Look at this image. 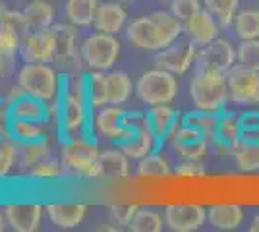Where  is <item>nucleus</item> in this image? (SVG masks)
Segmentation results:
<instances>
[{
	"label": "nucleus",
	"mask_w": 259,
	"mask_h": 232,
	"mask_svg": "<svg viewBox=\"0 0 259 232\" xmlns=\"http://www.w3.org/2000/svg\"><path fill=\"white\" fill-rule=\"evenodd\" d=\"M18 85L33 97L53 103L62 89V76L49 62H25L18 72Z\"/></svg>",
	"instance_id": "obj_4"
},
{
	"label": "nucleus",
	"mask_w": 259,
	"mask_h": 232,
	"mask_svg": "<svg viewBox=\"0 0 259 232\" xmlns=\"http://www.w3.org/2000/svg\"><path fill=\"white\" fill-rule=\"evenodd\" d=\"M184 23V35L192 41V43L201 49L205 44L213 43L215 39H219V33H221V23L217 22V18L213 14L203 8L199 10L197 14H194L192 18H188Z\"/></svg>",
	"instance_id": "obj_15"
},
{
	"label": "nucleus",
	"mask_w": 259,
	"mask_h": 232,
	"mask_svg": "<svg viewBox=\"0 0 259 232\" xmlns=\"http://www.w3.org/2000/svg\"><path fill=\"white\" fill-rule=\"evenodd\" d=\"M238 64L248 66L251 70H259V39L240 41L236 49Z\"/></svg>",
	"instance_id": "obj_39"
},
{
	"label": "nucleus",
	"mask_w": 259,
	"mask_h": 232,
	"mask_svg": "<svg viewBox=\"0 0 259 232\" xmlns=\"http://www.w3.org/2000/svg\"><path fill=\"white\" fill-rule=\"evenodd\" d=\"M172 166L168 163V159L164 155L153 151L147 157H143L138 161V166H136V174L140 178H168L172 174Z\"/></svg>",
	"instance_id": "obj_28"
},
{
	"label": "nucleus",
	"mask_w": 259,
	"mask_h": 232,
	"mask_svg": "<svg viewBox=\"0 0 259 232\" xmlns=\"http://www.w3.org/2000/svg\"><path fill=\"white\" fill-rule=\"evenodd\" d=\"M164 226V217H161L155 209L140 207L134 221L130 224V230L134 232H161Z\"/></svg>",
	"instance_id": "obj_35"
},
{
	"label": "nucleus",
	"mask_w": 259,
	"mask_h": 232,
	"mask_svg": "<svg viewBox=\"0 0 259 232\" xmlns=\"http://www.w3.org/2000/svg\"><path fill=\"white\" fill-rule=\"evenodd\" d=\"M77 27L72 23H56L53 25L56 51H54V68L64 76H74L81 72L83 58L81 47H77Z\"/></svg>",
	"instance_id": "obj_7"
},
{
	"label": "nucleus",
	"mask_w": 259,
	"mask_h": 232,
	"mask_svg": "<svg viewBox=\"0 0 259 232\" xmlns=\"http://www.w3.org/2000/svg\"><path fill=\"white\" fill-rule=\"evenodd\" d=\"M228 97L238 107L259 105V70H251L242 64H234L227 72Z\"/></svg>",
	"instance_id": "obj_8"
},
{
	"label": "nucleus",
	"mask_w": 259,
	"mask_h": 232,
	"mask_svg": "<svg viewBox=\"0 0 259 232\" xmlns=\"http://www.w3.org/2000/svg\"><path fill=\"white\" fill-rule=\"evenodd\" d=\"M10 107L4 97H0V142L10 140Z\"/></svg>",
	"instance_id": "obj_46"
},
{
	"label": "nucleus",
	"mask_w": 259,
	"mask_h": 232,
	"mask_svg": "<svg viewBox=\"0 0 259 232\" xmlns=\"http://www.w3.org/2000/svg\"><path fill=\"white\" fill-rule=\"evenodd\" d=\"M118 2H134V0H118Z\"/></svg>",
	"instance_id": "obj_51"
},
{
	"label": "nucleus",
	"mask_w": 259,
	"mask_h": 232,
	"mask_svg": "<svg viewBox=\"0 0 259 232\" xmlns=\"http://www.w3.org/2000/svg\"><path fill=\"white\" fill-rule=\"evenodd\" d=\"M4 12H6V10H4V6L0 4V20H2V16H4Z\"/></svg>",
	"instance_id": "obj_50"
},
{
	"label": "nucleus",
	"mask_w": 259,
	"mask_h": 232,
	"mask_svg": "<svg viewBox=\"0 0 259 232\" xmlns=\"http://www.w3.org/2000/svg\"><path fill=\"white\" fill-rule=\"evenodd\" d=\"M14 165H16V142L10 137L0 142V178L8 176Z\"/></svg>",
	"instance_id": "obj_43"
},
{
	"label": "nucleus",
	"mask_w": 259,
	"mask_h": 232,
	"mask_svg": "<svg viewBox=\"0 0 259 232\" xmlns=\"http://www.w3.org/2000/svg\"><path fill=\"white\" fill-rule=\"evenodd\" d=\"M97 10V0H68L66 2V20L74 27H89L95 23Z\"/></svg>",
	"instance_id": "obj_26"
},
{
	"label": "nucleus",
	"mask_w": 259,
	"mask_h": 232,
	"mask_svg": "<svg viewBox=\"0 0 259 232\" xmlns=\"http://www.w3.org/2000/svg\"><path fill=\"white\" fill-rule=\"evenodd\" d=\"M249 232H259V211L253 215L251 219V224H249Z\"/></svg>",
	"instance_id": "obj_47"
},
{
	"label": "nucleus",
	"mask_w": 259,
	"mask_h": 232,
	"mask_svg": "<svg viewBox=\"0 0 259 232\" xmlns=\"http://www.w3.org/2000/svg\"><path fill=\"white\" fill-rule=\"evenodd\" d=\"M234 163L242 172H257L259 170V140L242 137V142L232 151Z\"/></svg>",
	"instance_id": "obj_29"
},
{
	"label": "nucleus",
	"mask_w": 259,
	"mask_h": 232,
	"mask_svg": "<svg viewBox=\"0 0 259 232\" xmlns=\"http://www.w3.org/2000/svg\"><path fill=\"white\" fill-rule=\"evenodd\" d=\"M4 226H6V217H4V213L0 211V232L4 230Z\"/></svg>",
	"instance_id": "obj_48"
},
{
	"label": "nucleus",
	"mask_w": 259,
	"mask_h": 232,
	"mask_svg": "<svg viewBox=\"0 0 259 232\" xmlns=\"http://www.w3.org/2000/svg\"><path fill=\"white\" fill-rule=\"evenodd\" d=\"M217 118H219V112H207V111L195 109V111L184 114L182 122L197 128L199 132H203L207 137L213 142V133H215V128H217Z\"/></svg>",
	"instance_id": "obj_36"
},
{
	"label": "nucleus",
	"mask_w": 259,
	"mask_h": 232,
	"mask_svg": "<svg viewBox=\"0 0 259 232\" xmlns=\"http://www.w3.org/2000/svg\"><path fill=\"white\" fill-rule=\"evenodd\" d=\"M99 151L95 140L79 135L62 144L60 163L66 172H72L85 180H99Z\"/></svg>",
	"instance_id": "obj_3"
},
{
	"label": "nucleus",
	"mask_w": 259,
	"mask_h": 232,
	"mask_svg": "<svg viewBox=\"0 0 259 232\" xmlns=\"http://www.w3.org/2000/svg\"><path fill=\"white\" fill-rule=\"evenodd\" d=\"M120 51L122 47L116 35L101 33V31L91 33L81 43L83 66H87L89 70H97V72H108L118 62Z\"/></svg>",
	"instance_id": "obj_6"
},
{
	"label": "nucleus",
	"mask_w": 259,
	"mask_h": 232,
	"mask_svg": "<svg viewBox=\"0 0 259 232\" xmlns=\"http://www.w3.org/2000/svg\"><path fill=\"white\" fill-rule=\"evenodd\" d=\"M126 39L130 44L143 49V51H161L162 49L157 25H155L151 16L134 18L126 25Z\"/></svg>",
	"instance_id": "obj_16"
},
{
	"label": "nucleus",
	"mask_w": 259,
	"mask_h": 232,
	"mask_svg": "<svg viewBox=\"0 0 259 232\" xmlns=\"http://www.w3.org/2000/svg\"><path fill=\"white\" fill-rule=\"evenodd\" d=\"M240 142H242L240 116L230 111H221L219 118H217L215 133H213V145L232 155Z\"/></svg>",
	"instance_id": "obj_17"
},
{
	"label": "nucleus",
	"mask_w": 259,
	"mask_h": 232,
	"mask_svg": "<svg viewBox=\"0 0 259 232\" xmlns=\"http://www.w3.org/2000/svg\"><path fill=\"white\" fill-rule=\"evenodd\" d=\"M85 203H49L45 205L47 219L58 228H76L87 215Z\"/></svg>",
	"instance_id": "obj_22"
},
{
	"label": "nucleus",
	"mask_w": 259,
	"mask_h": 232,
	"mask_svg": "<svg viewBox=\"0 0 259 232\" xmlns=\"http://www.w3.org/2000/svg\"><path fill=\"white\" fill-rule=\"evenodd\" d=\"M153 22L157 25L159 31V39H161L162 49L172 44L176 39H180L184 35V23L182 20H178L172 12H153L151 14Z\"/></svg>",
	"instance_id": "obj_27"
},
{
	"label": "nucleus",
	"mask_w": 259,
	"mask_h": 232,
	"mask_svg": "<svg viewBox=\"0 0 259 232\" xmlns=\"http://www.w3.org/2000/svg\"><path fill=\"white\" fill-rule=\"evenodd\" d=\"M199 10H203V0H170V12L182 22Z\"/></svg>",
	"instance_id": "obj_41"
},
{
	"label": "nucleus",
	"mask_w": 259,
	"mask_h": 232,
	"mask_svg": "<svg viewBox=\"0 0 259 232\" xmlns=\"http://www.w3.org/2000/svg\"><path fill=\"white\" fill-rule=\"evenodd\" d=\"M190 99L195 109L207 112L225 111L228 97L227 74L223 72H209V70H197L188 85Z\"/></svg>",
	"instance_id": "obj_1"
},
{
	"label": "nucleus",
	"mask_w": 259,
	"mask_h": 232,
	"mask_svg": "<svg viewBox=\"0 0 259 232\" xmlns=\"http://www.w3.org/2000/svg\"><path fill=\"white\" fill-rule=\"evenodd\" d=\"M4 62H6V56H4L2 53H0V72L4 70Z\"/></svg>",
	"instance_id": "obj_49"
},
{
	"label": "nucleus",
	"mask_w": 259,
	"mask_h": 232,
	"mask_svg": "<svg viewBox=\"0 0 259 232\" xmlns=\"http://www.w3.org/2000/svg\"><path fill=\"white\" fill-rule=\"evenodd\" d=\"M205 172V165L194 159H182V163L174 168V174L180 178H203Z\"/></svg>",
	"instance_id": "obj_44"
},
{
	"label": "nucleus",
	"mask_w": 259,
	"mask_h": 232,
	"mask_svg": "<svg viewBox=\"0 0 259 232\" xmlns=\"http://www.w3.org/2000/svg\"><path fill=\"white\" fill-rule=\"evenodd\" d=\"M246 213L238 203H215L207 207V222L215 230H236L244 224Z\"/></svg>",
	"instance_id": "obj_19"
},
{
	"label": "nucleus",
	"mask_w": 259,
	"mask_h": 232,
	"mask_svg": "<svg viewBox=\"0 0 259 232\" xmlns=\"http://www.w3.org/2000/svg\"><path fill=\"white\" fill-rule=\"evenodd\" d=\"M8 107H10V118L14 120H29L45 124L51 118L49 103L39 97H33L25 91L16 101H12Z\"/></svg>",
	"instance_id": "obj_18"
},
{
	"label": "nucleus",
	"mask_w": 259,
	"mask_h": 232,
	"mask_svg": "<svg viewBox=\"0 0 259 232\" xmlns=\"http://www.w3.org/2000/svg\"><path fill=\"white\" fill-rule=\"evenodd\" d=\"M197 58V47L188 37L176 39L172 44L157 51L155 55V66L172 72L174 76H184Z\"/></svg>",
	"instance_id": "obj_9"
},
{
	"label": "nucleus",
	"mask_w": 259,
	"mask_h": 232,
	"mask_svg": "<svg viewBox=\"0 0 259 232\" xmlns=\"http://www.w3.org/2000/svg\"><path fill=\"white\" fill-rule=\"evenodd\" d=\"M64 166L60 161H56V159H51V157H47L43 159L41 163H37V165L33 166L31 170L27 172L33 180H39V182H47V180H58V178L64 174Z\"/></svg>",
	"instance_id": "obj_37"
},
{
	"label": "nucleus",
	"mask_w": 259,
	"mask_h": 232,
	"mask_svg": "<svg viewBox=\"0 0 259 232\" xmlns=\"http://www.w3.org/2000/svg\"><path fill=\"white\" fill-rule=\"evenodd\" d=\"M240 124H242V137L259 140V111L251 109L240 114Z\"/></svg>",
	"instance_id": "obj_45"
},
{
	"label": "nucleus",
	"mask_w": 259,
	"mask_h": 232,
	"mask_svg": "<svg viewBox=\"0 0 259 232\" xmlns=\"http://www.w3.org/2000/svg\"><path fill=\"white\" fill-rule=\"evenodd\" d=\"M232 29L240 41L259 39V10H240L232 22Z\"/></svg>",
	"instance_id": "obj_32"
},
{
	"label": "nucleus",
	"mask_w": 259,
	"mask_h": 232,
	"mask_svg": "<svg viewBox=\"0 0 259 232\" xmlns=\"http://www.w3.org/2000/svg\"><path fill=\"white\" fill-rule=\"evenodd\" d=\"M6 224L16 232H35L41 228L45 207L39 203H8L4 205Z\"/></svg>",
	"instance_id": "obj_14"
},
{
	"label": "nucleus",
	"mask_w": 259,
	"mask_h": 232,
	"mask_svg": "<svg viewBox=\"0 0 259 232\" xmlns=\"http://www.w3.org/2000/svg\"><path fill=\"white\" fill-rule=\"evenodd\" d=\"M180 122H182V116L172 105L149 107V111L145 112V126L151 130L153 137H155L159 147L172 137L176 128L180 126Z\"/></svg>",
	"instance_id": "obj_13"
},
{
	"label": "nucleus",
	"mask_w": 259,
	"mask_h": 232,
	"mask_svg": "<svg viewBox=\"0 0 259 232\" xmlns=\"http://www.w3.org/2000/svg\"><path fill=\"white\" fill-rule=\"evenodd\" d=\"M10 137L18 144H29V142H43L47 140L45 124L29 120H10Z\"/></svg>",
	"instance_id": "obj_31"
},
{
	"label": "nucleus",
	"mask_w": 259,
	"mask_h": 232,
	"mask_svg": "<svg viewBox=\"0 0 259 232\" xmlns=\"http://www.w3.org/2000/svg\"><path fill=\"white\" fill-rule=\"evenodd\" d=\"M207 222V207L199 203H170L164 207V224L172 232H195Z\"/></svg>",
	"instance_id": "obj_10"
},
{
	"label": "nucleus",
	"mask_w": 259,
	"mask_h": 232,
	"mask_svg": "<svg viewBox=\"0 0 259 232\" xmlns=\"http://www.w3.org/2000/svg\"><path fill=\"white\" fill-rule=\"evenodd\" d=\"M138 205L136 203H116V205H112L110 207V217H112V221L116 222L118 226H128L132 224L134 221V217H136V213H138Z\"/></svg>",
	"instance_id": "obj_42"
},
{
	"label": "nucleus",
	"mask_w": 259,
	"mask_h": 232,
	"mask_svg": "<svg viewBox=\"0 0 259 232\" xmlns=\"http://www.w3.org/2000/svg\"><path fill=\"white\" fill-rule=\"evenodd\" d=\"M22 33H18L14 27L0 22V53L12 58L14 55L20 53V44H22Z\"/></svg>",
	"instance_id": "obj_38"
},
{
	"label": "nucleus",
	"mask_w": 259,
	"mask_h": 232,
	"mask_svg": "<svg viewBox=\"0 0 259 232\" xmlns=\"http://www.w3.org/2000/svg\"><path fill=\"white\" fill-rule=\"evenodd\" d=\"M130 174V157L122 149H107L99 153V180L120 182Z\"/></svg>",
	"instance_id": "obj_20"
},
{
	"label": "nucleus",
	"mask_w": 259,
	"mask_h": 232,
	"mask_svg": "<svg viewBox=\"0 0 259 232\" xmlns=\"http://www.w3.org/2000/svg\"><path fill=\"white\" fill-rule=\"evenodd\" d=\"M23 14L27 18V23H29L31 31H41V29L53 27L54 8L47 0H31L23 8Z\"/></svg>",
	"instance_id": "obj_30"
},
{
	"label": "nucleus",
	"mask_w": 259,
	"mask_h": 232,
	"mask_svg": "<svg viewBox=\"0 0 259 232\" xmlns=\"http://www.w3.org/2000/svg\"><path fill=\"white\" fill-rule=\"evenodd\" d=\"M136 91V83H132V77L124 72H107V99L108 105L122 107L130 101L132 93Z\"/></svg>",
	"instance_id": "obj_25"
},
{
	"label": "nucleus",
	"mask_w": 259,
	"mask_h": 232,
	"mask_svg": "<svg viewBox=\"0 0 259 232\" xmlns=\"http://www.w3.org/2000/svg\"><path fill=\"white\" fill-rule=\"evenodd\" d=\"M54 51H56V39L53 27L41 31H29L22 37L20 56L23 58V62H53Z\"/></svg>",
	"instance_id": "obj_12"
},
{
	"label": "nucleus",
	"mask_w": 259,
	"mask_h": 232,
	"mask_svg": "<svg viewBox=\"0 0 259 232\" xmlns=\"http://www.w3.org/2000/svg\"><path fill=\"white\" fill-rule=\"evenodd\" d=\"M236 62V49L227 39L219 37L213 43L197 49V58H195L197 70H209V72H223V74H227Z\"/></svg>",
	"instance_id": "obj_11"
},
{
	"label": "nucleus",
	"mask_w": 259,
	"mask_h": 232,
	"mask_svg": "<svg viewBox=\"0 0 259 232\" xmlns=\"http://www.w3.org/2000/svg\"><path fill=\"white\" fill-rule=\"evenodd\" d=\"M95 29L101 33L118 35L128 25V12L122 6V2H103L99 4L97 18H95Z\"/></svg>",
	"instance_id": "obj_21"
},
{
	"label": "nucleus",
	"mask_w": 259,
	"mask_h": 232,
	"mask_svg": "<svg viewBox=\"0 0 259 232\" xmlns=\"http://www.w3.org/2000/svg\"><path fill=\"white\" fill-rule=\"evenodd\" d=\"M213 144L211 140H199V142H190V144H172L174 151L180 159H194V161H203L209 153V145Z\"/></svg>",
	"instance_id": "obj_40"
},
{
	"label": "nucleus",
	"mask_w": 259,
	"mask_h": 232,
	"mask_svg": "<svg viewBox=\"0 0 259 232\" xmlns=\"http://www.w3.org/2000/svg\"><path fill=\"white\" fill-rule=\"evenodd\" d=\"M162 2H170V0H162Z\"/></svg>",
	"instance_id": "obj_52"
},
{
	"label": "nucleus",
	"mask_w": 259,
	"mask_h": 232,
	"mask_svg": "<svg viewBox=\"0 0 259 232\" xmlns=\"http://www.w3.org/2000/svg\"><path fill=\"white\" fill-rule=\"evenodd\" d=\"M203 8L213 14L223 27H232V22L240 12V0H203Z\"/></svg>",
	"instance_id": "obj_34"
},
{
	"label": "nucleus",
	"mask_w": 259,
	"mask_h": 232,
	"mask_svg": "<svg viewBox=\"0 0 259 232\" xmlns=\"http://www.w3.org/2000/svg\"><path fill=\"white\" fill-rule=\"evenodd\" d=\"M47 157H51V149L47 145V140L29 142V144H18L16 142V166L23 172H29L33 166L41 163Z\"/></svg>",
	"instance_id": "obj_24"
},
{
	"label": "nucleus",
	"mask_w": 259,
	"mask_h": 232,
	"mask_svg": "<svg viewBox=\"0 0 259 232\" xmlns=\"http://www.w3.org/2000/svg\"><path fill=\"white\" fill-rule=\"evenodd\" d=\"M87 99L91 103L93 111L108 105L107 72H97V70H89L87 72Z\"/></svg>",
	"instance_id": "obj_33"
},
{
	"label": "nucleus",
	"mask_w": 259,
	"mask_h": 232,
	"mask_svg": "<svg viewBox=\"0 0 259 232\" xmlns=\"http://www.w3.org/2000/svg\"><path fill=\"white\" fill-rule=\"evenodd\" d=\"M136 95L147 107L172 105L178 95V77L162 68L147 70L136 81Z\"/></svg>",
	"instance_id": "obj_5"
},
{
	"label": "nucleus",
	"mask_w": 259,
	"mask_h": 232,
	"mask_svg": "<svg viewBox=\"0 0 259 232\" xmlns=\"http://www.w3.org/2000/svg\"><path fill=\"white\" fill-rule=\"evenodd\" d=\"M118 147L128 155L130 159H134V161H140V159H143V157H147L149 153L159 149V145L155 142L151 130L145 126V122L130 135L126 142L118 144Z\"/></svg>",
	"instance_id": "obj_23"
},
{
	"label": "nucleus",
	"mask_w": 259,
	"mask_h": 232,
	"mask_svg": "<svg viewBox=\"0 0 259 232\" xmlns=\"http://www.w3.org/2000/svg\"><path fill=\"white\" fill-rule=\"evenodd\" d=\"M145 122V114L128 112L118 105H105L93 112V126L99 135L118 145Z\"/></svg>",
	"instance_id": "obj_2"
}]
</instances>
